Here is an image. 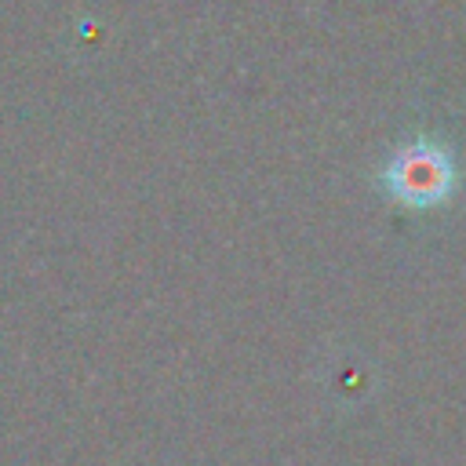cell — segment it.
<instances>
[{
  "label": "cell",
  "instance_id": "cell-1",
  "mask_svg": "<svg viewBox=\"0 0 466 466\" xmlns=\"http://www.w3.org/2000/svg\"><path fill=\"white\" fill-rule=\"evenodd\" d=\"M382 178H386L390 193L400 204H408V208H430V204H441L451 193V186H455V164H451V157L441 146L415 142V146H400L390 157V167H386Z\"/></svg>",
  "mask_w": 466,
  "mask_h": 466
}]
</instances>
